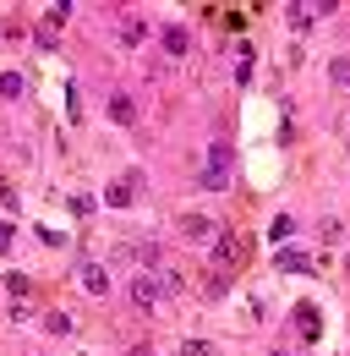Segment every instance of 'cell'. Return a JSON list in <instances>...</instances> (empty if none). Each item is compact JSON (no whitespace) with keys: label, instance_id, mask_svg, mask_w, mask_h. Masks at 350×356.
<instances>
[{"label":"cell","instance_id":"7","mask_svg":"<svg viewBox=\"0 0 350 356\" xmlns=\"http://www.w3.org/2000/svg\"><path fill=\"white\" fill-rule=\"evenodd\" d=\"M186 44H192L186 28H164V50H170V55H186Z\"/></svg>","mask_w":350,"mask_h":356},{"label":"cell","instance_id":"10","mask_svg":"<svg viewBox=\"0 0 350 356\" xmlns=\"http://www.w3.org/2000/svg\"><path fill=\"white\" fill-rule=\"evenodd\" d=\"M22 93V77L17 71H0V99H17Z\"/></svg>","mask_w":350,"mask_h":356},{"label":"cell","instance_id":"15","mask_svg":"<svg viewBox=\"0 0 350 356\" xmlns=\"http://www.w3.org/2000/svg\"><path fill=\"white\" fill-rule=\"evenodd\" d=\"M6 241H11V225H6V219H0V247H6Z\"/></svg>","mask_w":350,"mask_h":356},{"label":"cell","instance_id":"17","mask_svg":"<svg viewBox=\"0 0 350 356\" xmlns=\"http://www.w3.org/2000/svg\"><path fill=\"white\" fill-rule=\"evenodd\" d=\"M274 356H290V351H274Z\"/></svg>","mask_w":350,"mask_h":356},{"label":"cell","instance_id":"14","mask_svg":"<svg viewBox=\"0 0 350 356\" xmlns=\"http://www.w3.org/2000/svg\"><path fill=\"white\" fill-rule=\"evenodd\" d=\"M280 269H307V252H280Z\"/></svg>","mask_w":350,"mask_h":356},{"label":"cell","instance_id":"16","mask_svg":"<svg viewBox=\"0 0 350 356\" xmlns=\"http://www.w3.org/2000/svg\"><path fill=\"white\" fill-rule=\"evenodd\" d=\"M126 356H153V351H148V346H132V351H126Z\"/></svg>","mask_w":350,"mask_h":356},{"label":"cell","instance_id":"5","mask_svg":"<svg viewBox=\"0 0 350 356\" xmlns=\"http://www.w3.org/2000/svg\"><path fill=\"white\" fill-rule=\"evenodd\" d=\"M110 115H115L121 127H132V121H137V99H126V93H110Z\"/></svg>","mask_w":350,"mask_h":356},{"label":"cell","instance_id":"2","mask_svg":"<svg viewBox=\"0 0 350 356\" xmlns=\"http://www.w3.org/2000/svg\"><path fill=\"white\" fill-rule=\"evenodd\" d=\"M164 296H170V290H164V280H159V269H148V274H132V307H137V312H153Z\"/></svg>","mask_w":350,"mask_h":356},{"label":"cell","instance_id":"1","mask_svg":"<svg viewBox=\"0 0 350 356\" xmlns=\"http://www.w3.org/2000/svg\"><path fill=\"white\" fill-rule=\"evenodd\" d=\"M115 263H132L137 274H148V269L164 263V247H153V241H121L115 247Z\"/></svg>","mask_w":350,"mask_h":356},{"label":"cell","instance_id":"3","mask_svg":"<svg viewBox=\"0 0 350 356\" xmlns=\"http://www.w3.org/2000/svg\"><path fill=\"white\" fill-rule=\"evenodd\" d=\"M197 187H208V192H219V187H230V153L213 142L208 148V170L197 176Z\"/></svg>","mask_w":350,"mask_h":356},{"label":"cell","instance_id":"8","mask_svg":"<svg viewBox=\"0 0 350 356\" xmlns=\"http://www.w3.org/2000/svg\"><path fill=\"white\" fill-rule=\"evenodd\" d=\"M132 198H137V176H126V181H115V187H110V203H115V209H121V203H132Z\"/></svg>","mask_w":350,"mask_h":356},{"label":"cell","instance_id":"13","mask_svg":"<svg viewBox=\"0 0 350 356\" xmlns=\"http://www.w3.org/2000/svg\"><path fill=\"white\" fill-rule=\"evenodd\" d=\"M44 324H50L55 335H66V329H71V318H66V312H44Z\"/></svg>","mask_w":350,"mask_h":356},{"label":"cell","instance_id":"12","mask_svg":"<svg viewBox=\"0 0 350 356\" xmlns=\"http://www.w3.org/2000/svg\"><path fill=\"white\" fill-rule=\"evenodd\" d=\"M142 33H148V28H142L137 17H132V22H121V39H126V44H142Z\"/></svg>","mask_w":350,"mask_h":356},{"label":"cell","instance_id":"11","mask_svg":"<svg viewBox=\"0 0 350 356\" xmlns=\"http://www.w3.org/2000/svg\"><path fill=\"white\" fill-rule=\"evenodd\" d=\"M175 356H213L208 340H186V346H175Z\"/></svg>","mask_w":350,"mask_h":356},{"label":"cell","instance_id":"4","mask_svg":"<svg viewBox=\"0 0 350 356\" xmlns=\"http://www.w3.org/2000/svg\"><path fill=\"white\" fill-rule=\"evenodd\" d=\"M181 236H186V241H213L219 225H213L208 214H186V219H181Z\"/></svg>","mask_w":350,"mask_h":356},{"label":"cell","instance_id":"9","mask_svg":"<svg viewBox=\"0 0 350 356\" xmlns=\"http://www.w3.org/2000/svg\"><path fill=\"white\" fill-rule=\"evenodd\" d=\"M295 329H301L307 340H318V329H323V324H318V307H301V312H295Z\"/></svg>","mask_w":350,"mask_h":356},{"label":"cell","instance_id":"6","mask_svg":"<svg viewBox=\"0 0 350 356\" xmlns=\"http://www.w3.org/2000/svg\"><path fill=\"white\" fill-rule=\"evenodd\" d=\"M82 290H88V296H104V290H110V274H104L99 263H88V269H82Z\"/></svg>","mask_w":350,"mask_h":356}]
</instances>
